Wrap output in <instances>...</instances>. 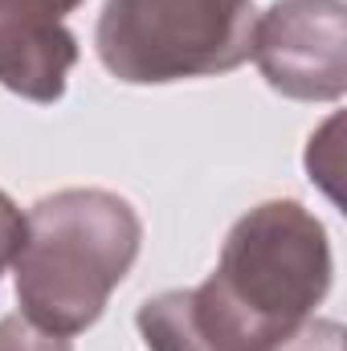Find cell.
Returning a JSON list of instances; mask_svg holds the SVG:
<instances>
[{
    "label": "cell",
    "mask_w": 347,
    "mask_h": 351,
    "mask_svg": "<svg viewBox=\"0 0 347 351\" xmlns=\"http://www.w3.org/2000/svg\"><path fill=\"white\" fill-rule=\"evenodd\" d=\"M331 290V241L298 200H261L225 237L204 286L188 290L192 323L213 351H270Z\"/></svg>",
    "instance_id": "6da1fadb"
},
{
    "label": "cell",
    "mask_w": 347,
    "mask_h": 351,
    "mask_svg": "<svg viewBox=\"0 0 347 351\" xmlns=\"http://www.w3.org/2000/svg\"><path fill=\"white\" fill-rule=\"evenodd\" d=\"M143 245L139 213L106 188H66L25 213L12 262L21 315L49 335H82L106 311Z\"/></svg>",
    "instance_id": "7a4b0ae2"
},
{
    "label": "cell",
    "mask_w": 347,
    "mask_h": 351,
    "mask_svg": "<svg viewBox=\"0 0 347 351\" xmlns=\"http://www.w3.org/2000/svg\"><path fill=\"white\" fill-rule=\"evenodd\" d=\"M254 0H106L98 62L131 86L208 78L250 62Z\"/></svg>",
    "instance_id": "3957f363"
},
{
    "label": "cell",
    "mask_w": 347,
    "mask_h": 351,
    "mask_svg": "<svg viewBox=\"0 0 347 351\" xmlns=\"http://www.w3.org/2000/svg\"><path fill=\"white\" fill-rule=\"evenodd\" d=\"M250 58L265 82L298 102H335L347 90V4L274 0L254 16Z\"/></svg>",
    "instance_id": "277c9868"
},
{
    "label": "cell",
    "mask_w": 347,
    "mask_h": 351,
    "mask_svg": "<svg viewBox=\"0 0 347 351\" xmlns=\"http://www.w3.org/2000/svg\"><path fill=\"white\" fill-rule=\"evenodd\" d=\"M78 62V37L41 12L0 0V86L29 102H58Z\"/></svg>",
    "instance_id": "5b68a950"
},
{
    "label": "cell",
    "mask_w": 347,
    "mask_h": 351,
    "mask_svg": "<svg viewBox=\"0 0 347 351\" xmlns=\"http://www.w3.org/2000/svg\"><path fill=\"white\" fill-rule=\"evenodd\" d=\"M135 323H139V335H143L147 351H213L192 323L188 290H164V294L147 298L139 306Z\"/></svg>",
    "instance_id": "8992f818"
},
{
    "label": "cell",
    "mask_w": 347,
    "mask_h": 351,
    "mask_svg": "<svg viewBox=\"0 0 347 351\" xmlns=\"http://www.w3.org/2000/svg\"><path fill=\"white\" fill-rule=\"evenodd\" d=\"M0 351H74L66 335H49L33 327L25 315H4L0 319Z\"/></svg>",
    "instance_id": "52a82bcc"
},
{
    "label": "cell",
    "mask_w": 347,
    "mask_h": 351,
    "mask_svg": "<svg viewBox=\"0 0 347 351\" xmlns=\"http://www.w3.org/2000/svg\"><path fill=\"white\" fill-rule=\"evenodd\" d=\"M270 351H344V327L335 319H307L294 335H286Z\"/></svg>",
    "instance_id": "ba28073f"
},
{
    "label": "cell",
    "mask_w": 347,
    "mask_h": 351,
    "mask_svg": "<svg viewBox=\"0 0 347 351\" xmlns=\"http://www.w3.org/2000/svg\"><path fill=\"white\" fill-rule=\"evenodd\" d=\"M21 241H25V213L0 192V274L16 262Z\"/></svg>",
    "instance_id": "9c48e42d"
},
{
    "label": "cell",
    "mask_w": 347,
    "mask_h": 351,
    "mask_svg": "<svg viewBox=\"0 0 347 351\" xmlns=\"http://www.w3.org/2000/svg\"><path fill=\"white\" fill-rule=\"evenodd\" d=\"M8 4H16V8H29V12H41V16H53V21H62L66 12H74L82 0H8Z\"/></svg>",
    "instance_id": "30bf717a"
}]
</instances>
